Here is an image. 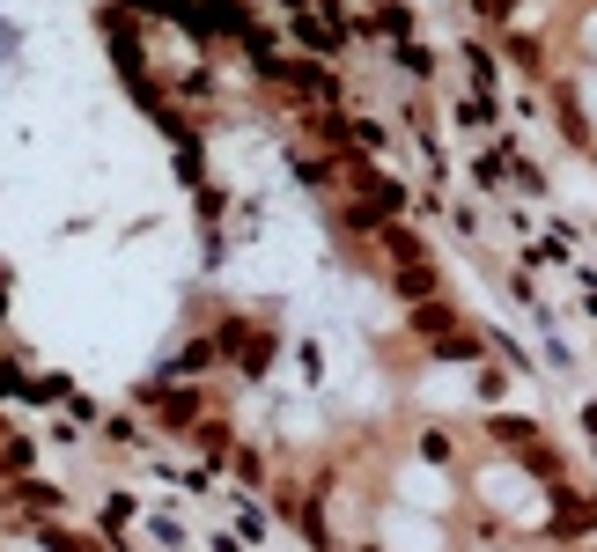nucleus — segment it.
Here are the masks:
<instances>
[{
  "label": "nucleus",
  "mask_w": 597,
  "mask_h": 552,
  "mask_svg": "<svg viewBox=\"0 0 597 552\" xmlns=\"http://www.w3.org/2000/svg\"><path fill=\"white\" fill-rule=\"evenodd\" d=\"M479 23H487V30H517L523 23V0H479Z\"/></svg>",
  "instance_id": "obj_16"
},
{
  "label": "nucleus",
  "mask_w": 597,
  "mask_h": 552,
  "mask_svg": "<svg viewBox=\"0 0 597 552\" xmlns=\"http://www.w3.org/2000/svg\"><path fill=\"white\" fill-rule=\"evenodd\" d=\"M45 442H52V450H75V442H81V420H67V412H59V420L45 428Z\"/></svg>",
  "instance_id": "obj_18"
},
{
  "label": "nucleus",
  "mask_w": 597,
  "mask_h": 552,
  "mask_svg": "<svg viewBox=\"0 0 597 552\" xmlns=\"http://www.w3.org/2000/svg\"><path fill=\"white\" fill-rule=\"evenodd\" d=\"M214 346H222V376H244V384H266L280 361V324L274 317H251V310H222L214 324Z\"/></svg>",
  "instance_id": "obj_1"
},
{
  "label": "nucleus",
  "mask_w": 597,
  "mask_h": 552,
  "mask_svg": "<svg viewBox=\"0 0 597 552\" xmlns=\"http://www.w3.org/2000/svg\"><path fill=\"white\" fill-rule=\"evenodd\" d=\"M590 163H597V147H590Z\"/></svg>",
  "instance_id": "obj_22"
},
{
  "label": "nucleus",
  "mask_w": 597,
  "mask_h": 552,
  "mask_svg": "<svg viewBox=\"0 0 597 552\" xmlns=\"http://www.w3.org/2000/svg\"><path fill=\"white\" fill-rule=\"evenodd\" d=\"M391 67L413 74V81L428 89V81H435V52H428V45H391Z\"/></svg>",
  "instance_id": "obj_14"
},
{
  "label": "nucleus",
  "mask_w": 597,
  "mask_h": 552,
  "mask_svg": "<svg viewBox=\"0 0 597 552\" xmlns=\"http://www.w3.org/2000/svg\"><path fill=\"white\" fill-rule=\"evenodd\" d=\"M509 384H517V368H509V361H479V368H465V390H473L479 412H501Z\"/></svg>",
  "instance_id": "obj_7"
},
{
  "label": "nucleus",
  "mask_w": 597,
  "mask_h": 552,
  "mask_svg": "<svg viewBox=\"0 0 597 552\" xmlns=\"http://www.w3.org/2000/svg\"><path fill=\"white\" fill-rule=\"evenodd\" d=\"M185 450H199V456H207V464H222V472H229V456L244 450V442H236V428H229L222 412H207V420H199V428L185 434Z\"/></svg>",
  "instance_id": "obj_8"
},
{
  "label": "nucleus",
  "mask_w": 597,
  "mask_h": 552,
  "mask_svg": "<svg viewBox=\"0 0 597 552\" xmlns=\"http://www.w3.org/2000/svg\"><path fill=\"white\" fill-rule=\"evenodd\" d=\"M457 67L473 74L479 97H495V89H501V59H495V45H479V37H457Z\"/></svg>",
  "instance_id": "obj_9"
},
{
  "label": "nucleus",
  "mask_w": 597,
  "mask_h": 552,
  "mask_svg": "<svg viewBox=\"0 0 597 552\" xmlns=\"http://www.w3.org/2000/svg\"><path fill=\"white\" fill-rule=\"evenodd\" d=\"M413 456H428L435 472H450V464H457V434H450L443 420H428V428H413Z\"/></svg>",
  "instance_id": "obj_12"
},
{
  "label": "nucleus",
  "mask_w": 597,
  "mask_h": 552,
  "mask_svg": "<svg viewBox=\"0 0 597 552\" xmlns=\"http://www.w3.org/2000/svg\"><path fill=\"white\" fill-rule=\"evenodd\" d=\"M583 45L597 52V8H590V15H583Z\"/></svg>",
  "instance_id": "obj_20"
},
{
  "label": "nucleus",
  "mask_w": 597,
  "mask_h": 552,
  "mask_svg": "<svg viewBox=\"0 0 597 552\" xmlns=\"http://www.w3.org/2000/svg\"><path fill=\"white\" fill-rule=\"evenodd\" d=\"M391 501H398V508H421V516H435V523H443L450 508H457V486H450L435 464H428V472H421V464H398Z\"/></svg>",
  "instance_id": "obj_4"
},
{
  "label": "nucleus",
  "mask_w": 597,
  "mask_h": 552,
  "mask_svg": "<svg viewBox=\"0 0 597 552\" xmlns=\"http://www.w3.org/2000/svg\"><path fill=\"white\" fill-rule=\"evenodd\" d=\"M155 376H163V384H207V376H222V346H214V332H192Z\"/></svg>",
  "instance_id": "obj_5"
},
{
  "label": "nucleus",
  "mask_w": 597,
  "mask_h": 552,
  "mask_svg": "<svg viewBox=\"0 0 597 552\" xmlns=\"http://www.w3.org/2000/svg\"><path fill=\"white\" fill-rule=\"evenodd\" d=\"M450 125H457V133H501V119H495V97H479V89H465V97L450 103Z\"/></svg>",
  "instance_id": "obj_10"
},
{
  "label": "nucleus",
  "mask_w": 597,
  "mask_h": 552,
  "mask_svg": "<svg viewBox=\"0 0 597 552\" xmlns=\"http://www.w3.org/2000/svg\"><path fill=\"white\" fill-rule=\"evenodd\" d=\"M288 354H296V368H302V384L318 390V384H324V346H318V339H296V346H288Z\"/></svg>",
  "instance_id": "obj_15"
},
{
  "label": "nucleus",
  "mask_w": 597,
  "mask_h": 552,
  "mask_svg": "<svg viewBox=\"0 0 597 552\" xmlns=\"http://www.w3.org/2000/svg\"><path fill=\"white\" fill-rule=\"evenodd\" d=\"M148 538L163 552H177V545H185V523H177V516H148Z\"/></svg>",
  "instance_id": "obj_17"
},
{
  "label": "nucleus",
  "mask_w": 597,
  "mask_h": 552,
  "mask_svg": "<svg viewBox=\"0 0 597 552\" xmlns=\"http://www.w3.org/2000/svg\"><path fill=\"white\" fill-rule=\"evenodd\" d=\"M141 406H148L155 434H170V442H185V434L214 412V398H207V384H163V376H148L141 384Z\"/></svg>",
  "instance_id": "obj_2"
},
{
  "label": "nucleus",
  "mask_w": 597,
  "mask_h": 552,
  "mask_svg": "<svg viewBox=\"0 0 597 552\" xmlns=\"http://www.w3.org/2000/svg\"><path fill=\"white\" fill-rule=\"evenodd\" d=\"M207 552H251V545L236 538V530H214V538H207Z\"/></svg>",
  "instance_id": "obj_19"
},
{
  "label": "nucleus",
  "mask_w": 597,
  "mask_h": 552,
  "mask_svg": "<svg viewBox=\"0 0 597 552\" xmlns=\"http://www.w3.org/2000/svg\"><path fill=\"white\" fill-rule=\"evenodd\" d=\"M495 37H501V52H509L523 74H539V67H546V37H531V30H495Z\"/></svg>",
  "instance_id": "obj_13"
},
{
  "label": "nucleus",
  "mask_w": 597,
  "mask_h": 552,
  "mask_svg": "<svg viewBox=\"0 0 597 552\" xmlns=\"http://www.w3.org/2000/svg\"><path fill=\"white\" fill-rule=\"evenodd\" d=\"M229 508H236V538H244V545H266V538H274V516H266V508H258V494H229Z\"/></svg>",
  "instance_id": "obj_11"
},
{
  "label": "nucleus",
  "mask_w": 597,
  "mask_h": 552,
  "mask_svg": "<svg viewBox=\"0 0 597 552\" xmlns=\"http://www.w3.org/2000/svg\"><path fill=\"white\" fill-rule=\"evenodd\" d=\"M384 552H450V538H443V523L428 516V523H413V508H398L391 501V516H384V538H376Z\"/></svg>",
  "instance_id": "obj_6"
},
{
  "label": "nucleus",
  "mask_w": 597,
  "mask_h": 552,
  "mask_svg": "<svg viewBox=\"0 0 597 552\" xmlns=\"http://www.w3.org/2000/svg\"><path fill=\"white\" fill-rule=\"evenodd\" d=\"M553 494V508H546V545H590L597 538V494H583L575 479H561V486H546Z\"/></svg>",
  "instance_id": "obj_3"
},
{
  "label": "nucleus",
  "mask_w": 597,
  "mask_h": 552,
  "mask_svg": "<svg viewBox=\"0 0 597 552\" xmlns=\"http://www.w3.org/2000/svg\"><path fill=\"white\" fill-rule=\"evenodd\" d=\"M568 552H597V538H590V545H568Z\"/></svg>",
  "instance_id": "obj_21"
}]
</instances>
